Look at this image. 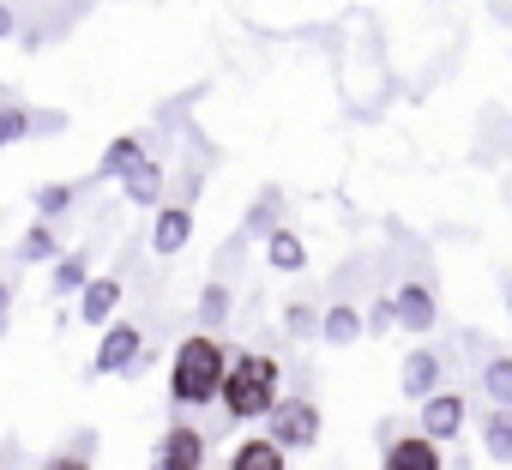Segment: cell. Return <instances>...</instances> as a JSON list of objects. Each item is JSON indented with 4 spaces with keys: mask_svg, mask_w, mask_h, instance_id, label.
<instances>
[{
    "mask_svg": "<svg viewBox=\"0 0 512 470\" xmlns=\"http://www.w3.org/2000/svg\"><path fill=\"white\" fill-rule=\"evenodd\" d=\"M356 332H362L356 308H332L326 314V344H356Z\"/></svg>",
    "mask_w": 512,
    "mask_h": 470,
    "instance_id": "4fadbf2b",
    "label": "cell"
},
{
    "mask_svg": "<svg viewBox=\"0 0 512 470\" xmlns=\"http://www.w3.org/2000/svg\"><path fill=\"white\" fill-rule=\"evenodd\" d=\"M121 175H127V193H133L139 205H151V199H157V169H151L145 157H133V163H127Z\"/></svg>",
    "mask_w": 512,
    "mask_h": 470,
    "instance_id": "7c38bea8",
    "label": "cell"
},
{
    "mask_svg": "<svg viewBox=\"0 0 512 470\" xmlns=\"http://www.w3.org/2000/svg\"><path fill=\"white\" fill-rule=\"evenodd\" d=\"M458 422H464V398H452V392H434V398L422 404V428H428V440H446V434H458Z\"/></svg>",
    "mask_w": 512,
    "mask_h": 470,
    "instance_id": "277c9868",
    "label": "cell"
},
{
    "mask_svg": "<svg viewBox=\"0 0 512 470\" xmlns=\"http://www.w3.org/2000/svg\"><path fill=\"white\" fill-rule=\"evenodd\" d=\"M79 278H85V254H79V260H67V266H61V290H73V284H79Z\"/></svg>",
    "mask_w": 512,
    "mask_h": 470,
    "instance_id": "44dd1931",
    "label": "cell"
},
{
    "mask_svg": "<svg viewBox=\"0 0 512 470\" xmlns=\"http://www.w3.org/2000/svg\"><path fill=\"white\" fill-rule=\"evenodd\" d=\"M115 302H121V284H115V278H97V284L85 290L79 314H85V320H109V314H115Z\"/></svg>",
    "mask_w": 512,
    "mask_h": 470,
    "instance_id": "30bf717a",
    "label": "cell"
},
{
    "mask_svg": "<svg viewBox=\"0 0 512 470\" xmlns=\"http://www.w3.org/2000/svg\"><path fill=\"white\" fill-rule=\"evenodd\" d=\"M223 398H229L235 416H266V410H278V362L272 356H241L223 374Z\"/></svg>",
    "mask_w": 512,
    "mask_h": 470,
    "instance_id": "7a4b0ae2",
    "label": "cell"
},
{
    "mask_svg": "<svg viewBox=\"0 0 512 470\" xmlns=\"http://www.w3.org/2000/svg\"><path fill=\"white\" fill-rule=\"evenodd\" d=\"M223 386V350L199 332V338H187L181 350H175V368H169V392L181 398V404H205L211 392Z\"/></svg>",
    "mask_w": 512,
    "mask_h": 470,
    "instance_id": "6da1fadb",
    "label": "cell"
},
{
    "mask_svg": "<svg viewBox=\"0 0 512 470\" xmlns=\"http://www.w3.org/2000/svg\"><path fill=\"white\" fill-rule=\"evenodd\" d=\"M488 446H494V458H512V422H506V416H494V428H488Z\"/></svg>",
    "mask_w": 512,
    "mask_h": 470,
    "instance_id": "ac0fdd59",
    "label": "cell"
},
{
    "mask_svg": "<svg viewBox=\"0 0 512 470\" xmlns=\"http://www.w3.org/2000/svg\"><path fill=\"white\" fill-rule=\"evenodd\" d=\"M0 31H7V13H0Z\"/></svg>",
    "mask_w": 512,
    "mask_h": 470,
    "instance_id": "cb8c5ba5",
    "label": "cell"
},
{
    "mask_svg": "<svg viewBox=\"0 0 512 470\" xmlns=\"http://www.w3.org/2000/svg\"><path fill=\"white\" fill-rule=\"evenodd\" d=\"M199 452H205V440H199L193 428H169L157 464H163V470H199Z\"/></svg>",
    "mask_w": 512,
    "mask_h": 470,
    "instance_id": "5b68a950",
    "label": "cell"
},
{
    "mask_svg": "<svg viewBox=\"0 0 512 470\" xmlns=\"http://www.w3.org/2000/svg\"><path fill=\"white\" fill-rule=\"evenodd\" d=\"M314 434H320V404L296 398V404H278L272 410V440L278 446H308Z\"/></svg>",
    "mask_w": 512,
    "mask_h": 470,
    "instance_id": "3957f363",
    "label": "cell"
},
{
    "mask_svg": "<svg viewBox=\"0 0 512 470\" xmlns=\"http://www.w3.org/2000/svg\"><path fill=\"white\" fill-rule=\"evenodd\" d=\"M55 470H85V464H73V458H61V464H55Z\"/></svg>",
    "mask_w": 512,
    "mask_h": 470,
    "instance_id": "603a6c76",
    "label": "cell"
},
{
    "mask_svg": "<svg viewBox=\"0 0 512 470\" xmlns=\"http://www.w3.org/2000/svg\"><path fill=\"white\" fill-rule=\"evenodd\" d=\"M266 254H272V266H278V272H302V260H308L296 235H272V248H266Z\"/></svg>",
    "mask_w": 512,
    "mask_h": 470,
    "instance_id": "5bb4252c",
    "label": "cell"
},
{
    "mask_svg": "<svg viewBox=\"0 0 512 470\" xmlns=\"http://www.w3.org/2000/svg\"><path fill=\"white\" fill-rule=\"evenodd\" d=\"M187 229H193L187 211H163V217H157V254H175V248L187 242Z\"/></svg>",
    "mask_w": 512,
    "mask_h": 470,
    "instance_id": "8fae6325",
    "label": "cell"
},
{
    "mask_svg": "<svg viewBox=\"0 0 512 470\" xmlns=\"http://www.w3.org/2000/svg\"><path fill=\"white\" fill-rule=\"evenodd\" d=\"M398 320L416 326V332H428V326H434V296H428L422 284H404V290H398Z\"/></svg>",
    "mask_w": 512,
    "mask_h": 470,
    "instance_id": "ba28073f",
    "label": "cell"
},
{
    "mask_svg": "<svg viewBox=\"0 0 512 470\" xmlns=\"http://www.w3.org/2000/svg\"><path fill=\"white\" fill-rule=\"evenodd\" d=\"M0 308H7V290H0Z\"/></svg>",
    "mask_w": 512,
    "mask_h": 470,
    "instance_id": "d4e9b609",
    "label": "cell"
},
{
    "mask_svg": "<svg viewBox=\"0 0 512 470\" xmlns=\"http://www.w3.org/2000/svg\"><path fill=\"white\" fill-rule=\"evenodd\" d=\"M386 470H440V452H434V440H398L386 452Z\"/></svg>",
    "mask_w": 512,
    "mask_h": 470,
    "instance_id": "52a82bcc",
    "label": "cell"
},
{
    "mask_svg": "<svg viewBox=\"0 0 512 470\" xmlns=\"http://www.w3.org/2000/svg\"><path fill=\"white\" fill-rule=\"evenodd\" d=\"M49 248H55V242H49V235L37 229V235H31V242H25V260H49Z\"/></svg>",
    "mask_w": 512,
    "mask_h": 470,
    "instance_id": "ffe728a7",
    "label": "cell"
},
{
    "mask_svg": "<svg viewBox=\"0 0 512 470\" xmlns=\"http://www.w3.org/2000/svg\"><path fill=\"white\" fill-rule=\"evenodd\" d=\"M133 356H139V332H133V326H115V332L103 338V350H97V368L115 374V368H127Z\"/></svg>",
    "mask_w": 512,
    "mask_h": 470,
    "instance_id": "8992f818",
    "label": "cell"
},
{
    "mask_svg": "<svg viewBox=\"0 0 512 470\" xmlns=\"http://www.w3.org/2000/svg\"><path fill=\"white\" fill-rule=\"evenodd\" d=\"M235 470H284V452H278V440H241V452H235Z\"/></svg>",
    "mask_w": 512,
    "mask_h": 470,
    "instance_id": "9c48e42d",
    "label": "cell"
},
{
    "mask_svg": "<svg viewBox=\"0 0 512 470\" xmlns=\"http://www.w3.org/2000/svg\"><path fill=\"white\" fill-rule=\"evenodd\" d=\"M67 193H73V187H43V211H61V205H67Z\"/></svg>",
    "mask_w": 512,
    "mask_h": 470,
    "instance_id": "7402d4cb",
    "label": "cell"
},
{
    "mask_svg": "<svg viewBox=\"0 0 512 470\" xmlns=\"http://www.w3.org/2000/svg\"><path fill=\"white\" fill-rule=\"evenodd\" d=\"M428 380H434V356H410L404 362V392L416 398V392H428Z\"/></svg>",
    "mask_w": 512,
    "mask_h": 470,
    "instance_id": "9a60e30c",
    "label": "cell"
},
{
    "mask_svg": "<svg viewBox=\"0 0 512 470\" xmlns=\"http://www.w3.org/2000/svg\"><path fill=\"white\" fill-rule=\"evenodd\" d=\"M199 314H205V326H217V320L229 314V296H223V290L211 284V290H205V302H199Z\"/></svg>",
    "mask_w": 512,
    "mask_h": 470,
    "instance_id": "e0dca14e",
    "label": "cell"
},
{
    "mask_svg": "<svg viewBox=\"0 0 512 470\" xmlns=\"http://www.w3.org/2000/svg\"><path fill=\"white\" fill-rule=\"evenodd\" d=\"M488 392H494L500 404H512V362H494V368H488Z\"/></svg>",
    "mask_w": 512,
    "mask_h": 470,
    "instance_id": "2e32d148",
    "label": "cell"
},
{
    "mask_svg": "<svg viewBox=\"0 0 512 470\" xmlns=\"http://www.w3.org/2000/svg\"><path fill=\"white\" fill-rule=\"evenodd\" d=\"M25 127H31V121H25L19 109H0V145H7V139H19Z\"/></svg>",
    "mask_w": 512,
    "mask_h": 470,
    "instance_id": "d6986e66",
    "label": "cell"
}]
</instances>
